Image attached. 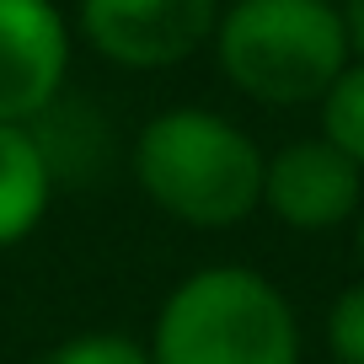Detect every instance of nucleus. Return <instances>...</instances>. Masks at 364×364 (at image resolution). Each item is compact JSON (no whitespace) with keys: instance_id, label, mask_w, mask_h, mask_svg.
Here are the masks:
<instances>
[{"instance_id":"1","label":"nucleus","mask_w":364,"mask_h":364,"mask_svg":"<svg viewBox=\"0 0 364 364\" xmlns=\"http://www.w3.org/2000/svg\"><path fill=\"white\" fill-rule=\"evenodd\" d=\"M139 193L193 230H225L262 209V150L215 107H166L134 139Z\"/></svg>"},{"instance_id":"2","label":"nucleus","mask_w":364,"mask_h":364,"mask_svg":"<svg viewBox=\"0 0 364 364\" xmlns=\"http://www.w3.org/2000/svg\"><path fill=\"white\" fill-rule=\"evenodd\" d=\"M145 348L150 364H300V321L257 268L209 262L161 300Z\"/></svg>"},{"instance_id":"3","label":"nucleus","mask_w":364,"mask_h":364,"mask_svg":"<svg viewBox=\"0 0 364 364\" xmlns=\"http://www.w3.org/2000/svg\"><path fill=\"white\" fill-rule=\"evenodd\" d=\"M215 65L262 107H306L353 59L338 0H236L215 22Z\"/></svg>"},{"instance_id":"4","label":"nucleus","mask_w":364,"mask_h":364,"mask_svg":"<svg viewBox=\"0 0 364 364\" xmlns=\"http://www.w3.org/2000/svg\"><path fill=\"white\" fill-rule=\"evenodd\" d=\"M220 0H80V38L118 70H171L215 38Z\"/></svg>"},{"instance_id":"5","label":"nucleus","mask_w":364,"mask_h":364,"mask_svg":"<svg viewBox=\"0 0 364 364\" xmlns=\"http://www.w3.org/2000/svg\"><path fill=\"white\" fill-rule=\"evenodd\" d=\"M262 209L300 236H327L359 220L364 171L348 156H338L321 134L289 139L273 156H262Z\"/></svg>"},{"instance_id":"6","label":"nucleus","mask_w":364,"mask_h":364,"mask_svg":"<svg viewBox=\"0 0 364 364\" xmlns=\"http://www.w3.org/2000/svg\"><path fill=\"white\" fill-rule=\"evenodd\" d=\"M70 75V22L54 0H0V124L33 129Z\"/></svg>"},{"instance_id":"7","label":"nucleus","mask_w":364,"mask_h":364,"mask_svg":"<svg viewBox=\"0 0 364 364\" xmlns=\"http://www.w3.org/2000/svg\"><path fill=\"white\" fill-rule=\"evenodd\" d=\"M54 198V161L38 129L0 124V252L22 247L48 215Z\"/></svg>"},{"instance_id":"8","label":"nucleus","mask_w":364,"mask_h":364,"mask_svg":"<svg viewBox=\"0 0 364 364\" xmlns=\"http://www.w3.org/2000/svg\"><path fill=\"white\" fill-rule=\"evenodd\" d=\"M321 139L364 171V59H348L321 91Z\"/></svg>"},{"instance_id":"9","label":"nucleus","mask_w":364,"mask_h":364,"mask_svg":"<svg viewBox=\"0 0 364 364\" xmlns=\"http://www.w3.org/2000/svg\"><path fill=\"white\" fill-rule=\"evenodd\" d=\"M43 364H150V348L124 332H80L43 353Z\"/></svg>"},{"instance_id":"10","label":"nucleus","mask_w":364,"mask_h":364,"mask_svg":"<svg viewBox=\"0 0 364 364\" xmlns=\"http://www.w3.org/2000/svg\"><path fill=\"white\" fill-rule=\"evenodd\" d=\"M327 353L332 364H364V279L327 306Z\"/></svg>"},{"instance_id":"11","label":"nucleus","mask_w":364,"mask_h":364,"mask_svg":"<svg viewBox=\"0 0 364 364\" xmlns=\"http://www.w3.org/2000/svg\"><path fill=\"white\" fill-rule=\"evenodd\" d=\"M338 11H343V33H348L353 59H364V0H338Z\"/></svg>"},{"instance_id":"12","label":"nucleus","mask_w":364,"mask_h":364,"mask_svg":"<svg viewBox=\"0 0 364 364\" xmlns=\"http://www.w3.org/2000/svg\"><path fill=\"white\" fill-rule=\"evenodd\" d=\"M353 247H359V262H364V209H359V230H353Z\"/></svg>"}]
</instances>
